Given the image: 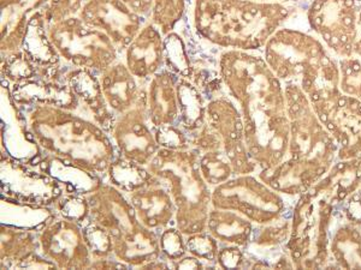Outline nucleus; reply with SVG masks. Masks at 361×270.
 Here are the masks:
<instances>
[{"label": "nucleus", "mask_w": 361, "mask_h": 270, "mask_svg": "<svg viewBox=\"0 0 361 270\" xmlns=\"http://www.w3.org/2000/svg\"><path fill=\"white\" fill-rule=\"evenodd\" d=\"M218 69L243 115L245 143L258 172L282 164L290 139L283 83L255 52L224 49Z\"/></svg>", "instance_id": "obj_1"}, {"label": "nucleus", "mask_w": 361, "mask_h": 270, "mask_svg": "<svg viewBox=\"0 0 361 270\" xmlns=\"http://www.w3.org/2000/svg\"><path fill=\"white\" fill-rule=\"evenodd\" d=\"M290 124V158L271 169L259 171L258 178L277 193H306L318 178L328 172L337 142L320 123L304 90L284 84Z\"/></svg>", "instance_id": "obj_2"}, {"label": "nucleus", "mask_w": 361, "mask_h": 270, "mask_svg": "<svg viewBox=\"0 0 361 270\" xmlns=\"http://www.w3.org/2000/svg\"><path fill=\"white\" fill-rule=\"evenodd\" d=\"M22 111L42 152L106 180L107 171L118 154L105 129L78 112L58 107L34 106Z\"/></svg>", "instance_id": "obj_3"}, {"label": "nucleus", "mask_w": 361, "mask_h": 270, "mask_svg": "<svg viewBox=\"0 0 361 270\" xmlns=\"http://www.w3.org/2000/svg\"><path fill=\"white\" fill-rule=\"evenodd\" d=\"M263 57L281 82L304 90L316 115L333 106L342 93L340 66L317 37L279 28L264 46Z\"/></svg>", "instance_id": "obj_4"}, {"label": "nucleus", "mask_w": 361, "mask_h": 270, "mask_svg": "<svg viewBox=\"0 0 361 270\" xmlns=\"http://www.w3.org/2000/svg\"><path fill=\"white\" fill-rule=\"evenodd\" d=\"M290 15L283 3L260 0H195L193 27L197 37L224 49L255 52Z\"/></svg>", "instance_id": "obj_5"}, {"label": "nucleus", "mask_w": 361, "mask_h": 270, "mask_svg": "<svg viewBox=\"0 0 361 270\" xmlns=\"http://www.w3.org/2000/svg\"><path fill=\"white\" fill-rule=\"evenodd\" d=\"M87 200L90 220L111 234L114 255L119 262L132 269H145L161 257L159 233L141 224L123 191L105 180L94 193L87 195Z\"/></svg>", "instance_id": "obj_6"}, {"label": "nucleus", "mask_w": 361, "mask_h": 270, "mask_svg": "<svg viewBox=\"0 0 361 270\" xmlns=\"http://www.w3.org/2000/svg\"><path fill=\"white\" fill-rule=\"evenodd\" d=\"M147 168L173 197L177 229L185 236L205 231L212 208V188L199 167V152L193 148L183 150L160 148Z\"/></svg>", "instance_id": "obj_7"}, {"label": "nucleus", "mask_w": 361, "mask_h": 270, "mask_svg": "<svg viewBox=\"0 0 361 270\" xmlns=\"http://www.w3.org/2000/svg\"><path fill=\"white\" fill-rule=\"evenodd\" d=\"M49 35L63 62L100 75L119 59L118 49L106 34L78 16L49 25Z\"/></svg>", "instance_id": "obj_8"}, {"label": "nucleus", "mask_w": 361, "mask_h": 270, "mask_svg": "<svg viewBox=\"0 0 361 270\" xmlns=\"http://www.w3.org/2000/svg\"><path fill=\"white\" fill-rule=\"evenodd\" d=\"M212 207L241 214L255 225H267L282 217L284 201L258 176L243 174L212 188Z\"/></svg>", "instance_id": "obj_9"}, {"label": "nucleus", "mask_w": 361, "mask_h": 270, "mask_svg": "<svg viewBox=\"0 0 361 270\" xmlns=\"http://www.w3.org/2000/svg\"><path fill=\"white\" fill-rule=\"evenodd\" d=\"M314 196L305 193L296 205L293 219V233L288 248L293 262L298 268H314L326 261V232L333 205L319 200L318 205Z\"/></svg>", "instance_id": "obj_10"}, {"label": "nucleus", "mask_w": 361, "mask_h": 270, "mask_svg": "<svg viewBox=\"0 0 361 270\" xmlns=\"http://www.w3.org/2000/svg\"><path fill=\"white\" fill-rule=\"evenodd\" d=\"M361 0H313L308 23L337 57L354 56L359 35Z\"/></svg>", "instance_id": "obj_11"}, {"label": "nucleus", "mask_w": 361, "mask_h": 270, "mask_svg": "<svg viewBox=\"0 0 361 270\" xmlns=\"http://www.w3.org/2000/svg\"><path fill=\"white\" fill-rule=\"evenodd\" d=\"M1 196L33 205L54 207L64 195L57 180L42 171L8 155L0 156Z\"/></svg>", "instance_id": "obj_12"}, {"label": "nucleus", "mask_w": 361, "mask_h": 270, "mask_svg": "<svg viewBox=\"0 0 361 270\" xmlns=\"http://www.w3.org/2000/svg\"><path fill=\"white\" fill-rule=\"evenodd\" d=\"M39 243L40 254L58 269H90L93 257L78 222L57 214L39 231Z\"/></svg>", "instance_id": "obj_13"}, {"label": "nucleus", "mask_w": 361, "mask_h": 270, "mask_svg": "<svg viewBox=\"0 0 361 270\" xmlns=\"http://www.w3.org/2000/svg\"><path fill=\"white\" fill-rule=\"evenodd\" d=\"M206 123L222 139L224 152L234 167L236 176L252 174L258 166L252 160L245 143V124L238 106L228 95H217L207 101Z\"/></svg>", "instance_id": "obj_14"}, {"label": "nucleus", "mask_w": 361, "mask_h": 270, "mask_svg": "<svg viewBox=\"0 0 361 270\" xmlns=\"http://www.w3.org/2000/svg\"><path fill=\"white\" fill-rule=\"evenodd\" d=\"M78 17L83 23L106 34L121 53L148 21L123 0H86Z\"/></svg>", "instance_id": "obj_15"}, {"label": "nucleus", "mask_w": 361, "mask_h": 270, "mask_svg": "<svg viewBox=\"0 0 361 270\" xmlns=\"http://www.w3.org/2000/svg\"><path fill=\"white\" fill-rule=\"evenodd\" d=\"M110 135L119 158L146 167L160 149L145 103L117 115Z\"/></svg>", "instance_id": "obj_16"}, {"label": "nucleus", "mask_w": 361, "mask_h": 270, "mask_svg": "<svg viewBox=\"0 0 361 270\" xmlns=\"http://www.w3.org/2000/svg\"><path fill=\"white\" fill-rule=\"evenodd\" d=\"M1 82V155L37 167L45 153L34 139L25 113L13 101L10 83Z\"/></svg>", "instance_id": "obj_17"}, {"label": "nucleus", "mask_w": 361, "mask_h": 270, "mask_svg": "<svg viewBox=\"0 0 361 270\" xmlns=\"http://www.w3.org/2000/svg\"><path fill=\"white\" fill-rule=\"evenodd\" d=\"M317 117L340 146L341 159H361L360 100L341 93L333 106Z\"/></svg>", "instance_id": "obj_18"}, {"label": "nucleus", "mask_w": 361, "mask_h": 270, "mask_svg": "<svg viewBox=\"0 0 361 270\" xmlns=\"http://www.w3.org/2000/svg\"><path fill=\"white\" fill-rule=\"evenodd\" d=\"M13 101L20 108L54 106L78 112L80 103L66 78H49L44 75L25 82L10 84Z\"/></svg>", "instance_id": "obj_19"}, {"label": "nucleus", "mask_w": 361, "mask_h": 270, "mask_svg": "<svg viewBox=\"0 0 361 270\" xmlns=\"http://www.w3.org/2000/svg\"><path fill=\"white\" fill-rule=\"evenodd\" d=\"M129 71L141 83H146L165 69L164 35L147 21L123 52Z\"/></svg>", "instance_id": "obj_20"}, {"label": "nucleus", "mask_w": 361, "mask_h": 270, "mask_svg": "<svg viewBox=\"0 0 361 270\" xmlns=\"http://www.w3.org/2000/svg\"><path fill=\"white\" fill-rule=\"evenodd\" d=\"M66 81L80 103L78 111L82 108L80 115L92 119L110 134L117 115L107 105L99 75L92 70L70 65L66 71Z\"/></svg>", "instance_id": "obj_21"}, {"label": "nucleus", "mask_w": 361, "mask_h": 270, "mask_svg": "<svg viewBox=\"0 0 361 270\" xmlns=\"http://www.w3.org/2000/svg\"><path fill=\"white\" fill-rule=\"evenodd\" d=\"M127 196L137 219L147 229L160 233L170 226H176V205L168 188L158 178Z\"/></svg>", "instance_id": "obj_22"}, {"label": "nucleus", "mask_w": 361, "mask_h": 270, "mask_svg": "<svg viewBox=\"0 0 361 270\" xmlns=\"http://www.w3.org/2000/svg\"><path fill=\"white\" fill-rule=\"evenodd\" d=\"M177 79L178 76L165 68L145 84V107L153 129L178 123Z\"/></svg>", "instance_id": "obj_23"}, {"label": "nucleus", "mask_w": 361, "mask_h": 270, "mask_svg": "<svg viewBox=\"0 0 361 270\" xmlns=\"http://www.w3.org/2000/svg\"><path fill=\"white\" fill-rule=\"evenodd\" d=\"M107 105L116 115L145 103V86L129 71L123 60H117L99 75Z\"/></svg>", "instance_id": "obj_24"}, {"label": "nucleus", "mask_w": 361, "mask_h": 270, "mask_svg": "<svg viewBox=\"0 0 361 270\" xmlns=\"http://www.w3.org/2000/svg\"><path fill=\"white\" fill-rule=\"evenodd\" d=\"M49 3V0H0L1 56L22 49L30 17Z\"/></svg>", "instance_id": "obj_25"}, {"label": "nucleus", "mask_w": 361, "mask_h": 270, "mask_svg": "<svg viewBox=\"0 0 361 270\" xmlns=\"http://www.w3.org/2000/svg\"><path fill=\"white\" fill-rule=\"evenodd\" d=\"M62 185L66 193L87 196L100 188L105 179L57 156L44 154L37 166Z\"/></svg>", "instance_id": "obj_26"}, {"label": "nucleus", "mask_w": 361, "mask_h": 270, "mask_svg": "<svg viewBox=\"0 0 361 270\" xmlns=\"http://www.w3.org/2000/svg\"><path fill=\"white\" fill-rule=\"evenodd\" d=\"M206 231L223 245H235L246 250L252 242L255 224L241 214L211 208L207 217Z\"/></svg>", "instance_id": "obj_27"}, {"label": "nucleus", "mask_w": 361, "mask_h": 270, "mask_svg": "<svg viewBox=\"0 0 361 270\" xmlns=\"http://www.w3.org/2000/svg\"><path fill=\"white\" fill-rule=\"evenodd\" d=\"M45 8L30 17L21 49L39 68L52 69L63 60L49 37Z\"/></svg>", "instance_id": "obj_28"}, {"label": "nucleus", "mask_w": 361, "mask_h": 270, "mask_svg": "<svg viewBox=\"0 0 361 270\" xmlns=\"http://www.w3.org/2000/svg\"><path fill=\"white\" fill-rule=\"evenodd\" d=\"M0 231V266L18 269L32 255L40 252L39 231L1 225Z\"/></svg>", "instance_id": "obj_29"}, {"label": "nucleus", "mask_w": 361, "mask_h": 270, "mask_svg": "<svg viewBox=\"0 0 361 270\" xmlns=\"http://www.w3.org/2000/svg\"><path fill=\"white\" fill-rule=\"evenodd\" d=\"M57 215L54 207L33 205L1 196L0 225L40 231Z\"/></svg>", "instance_id": "obj_30"}, {"label": "nucleus", "mask_w": 361, "mask_h": 270, "mask_svg": "<svg viewBox=\"0 0 361 270\" xmlns=\"http://www.w3.org/2000/svg\"><path fill=\"white\" fill-rule=\"evenodd\" d=\"M177 94L180 107L178 124L193 135L206 124L207 98L192 81L183 77L177 79Z\"/></svg>", "instance_id": "obj_31"}, {"label": "nucleus", "mask_w": 361, "mask_h": 270, "mask_svg": "<svg viewBox=\"0 0 361 270\" xmlns=\"http://www.w3.org/2000/svg\"><path fill=\"white\" fill-rule=\"evenodd\" d=\"M157 179L146 166L117 156L107 171L106 181L123 191L126 195L134 193L145 185Z\"/></svg>", "instance_id": "obj_32"}, {"label": "nucleus", "mask_w": 361, "mask_h": 270, "mask_svg": "<svg viewBox=\"0 0 361 270\" xmlns=\"http://www.w3.org/2000/svg\"><path fill=\"white\" fill-rule=\"evenodd\" d=\"M165 68L178 77L190 79L193 75V59L185 37L176 30L164 37Z\"/></svg>", "instance_id": "obj_33"}, {"label": "nucleus", "mask_w": 361, "mask_h": 270, "mask_svg": "<svg viewBox=\"0 0 361 270\" xmlns=\"http://www.w3.org/2000/svg\"><path fill=\"white\" fill-rule=\"evenodd\" d=\"M0 71L1 79H5L10 84H16L42 76L45 69L39 68L22 49H20L13 53L1 56Z\"/></svg>", "instance_id": "obj_34"}, {"label": "nucleus", "mask_w": 361, "mask_h": 270, "mask_svg": "<svg viewBox=\"0 0 361 270\" xmlns=\"http://www.w3.org/2000/svg\"><path fill=\"white\" fill-rule=\"evenodd\" d=\"M199 167L206 183L212 188L236 176L224 150L199 153Z\"/></svg>", "instance_id": "obj_35"}, {"label": "nucleus", "mask_w": 361, "mask_h": 270, "mask_svg": "<svg viewBox=\"0 0 361 270\" xmlns=\"http://www.w3.org/2000/svg\"><path fill=\"white\" fill-rule=\"evenodd\" d=\"M185 0H153L149 20L163 35L173 32L185 17Z\"/></svg>", "instance_id": "obj_36"}, {"label": "nucleus", "mask_w": 361, "mask_h": 270, "mask_svg": "<svg viewBox=\"0 0 361 270\" xmlns=\"http://www.w3.org/2000/svg\"><path fill=\"white\" fill-rule=\"evenodd\" d=\"M83 233L90 246L93 261L115 257L111 234L109 233L107 229L90 219V221L83 225Z\"/></svg>", "instance_id": "obj_37"}, {"label": "nucleus", "mask_w": 361, "mask_h": 270, "mask_svg": "<svg viewBox=\"0 0 361 270\" xmlns=\"http://www.w3.org/2000/svg\"><path fill=\"white\" fill-rule=\"evenodd\" d=\"M185 246L189 255L202 259L209 268H217L216 259L219 251V243L206 229L199 233L185 236Z\"/></svg>", "instance_id": "obj_38"}, {"label": "nucleus", "mask_w": 361, "mask_h": 270, "mask_svg": "<svg viewBox=\"0 0 361 270\" xmlns=\"http://www.w3.org/2000/svg\"><path fill=\"white\" fill-rule=\"evenodd\" d=\"M338 66L341 91L361 101V58H341Z\"/></svg>", "instance_id": "obj_39"}, {"label": "nucleus", "mask_w": 361, "mask_h": 270, "mask_svg": "<svg viewBox=\"0 0 361 270\" xmlns=\"http://www.w3.org/2000/svg\"><path fill=\"white\" fill-rule=\"evenodd\" d=\"M54 209L58 215L71 219L80 225H86L90 219V202L87 196L66 193L56 203Z\"/></svg>", "instance_id": "obj_40"}, {"label": "nucleus", "mask_w": 361, "mask_h": 270, "mask_svg": "<svg viewBox=\"0 0 361 270\" xmlns=\"http://www.w3.org/2000/svg\"><path fill=\"white\" fill-rule=\"evenodd\" d=\"M159 246L161 257L168 261L169 266L188 254L185 236L176 226H170L160 232Z\"/></svg>", "instance_id": "obj_41"}, {"label": "nucleus", "mask_w": 361, "mask_h": 270, "mask_svg": "<svg viewBox=\"0 0 361 270\" xmlns=\"http://www.w3.org/2000/svg\"><path fill=\"white\" fill-rule=\"evenodd\" d=\"M154 136L160 148L183 150L192 148V136L180 124L154 127Z\"/></svg>", "instance_id": "obj_42"}, {"label": "nucleus", "mask_w": 361, "mask_h": 270, "mask_svg": "<svg viewBox=\"0 0 361 270\" xmlns=\"http://www.w3.org/2000/svg\"><path fill=\"white\" fill-rule=\"evenodd\" d=\"M86 0H49L46 6L45 15L47 23H56L69 17L78 16Z\"/></svg>", "instance_id": "obj_43"}, {"label": "nucleus", "mask_w": 361, "mask_h": 270, "mask_svg": "<svg viewBox=\"0 0 361 270\" xmlns=\"http://www.w3.org/2000/svg\"><path fill=\"white\" fill-rule=\"evenodd\" d=\"M247 254L245 249L235 245L219 244L216 266L219 269H238L246 266Z\"/></svg>", "instance_id": "obj_44"}, {"label": "nucleus", "mask_w": 361, "mask_h": 270, "mask_svg": "<svg viewBox=\"0 0 361 270\" xmlns=\"http://www.w3.org/2000/svg\"><path fill=\"white\" fill-rule=\"evenodd\" d=\"M207 268L209 266L205 262H202V259L189 254L170 264V269H207Z\"/></svg>", "instance_id": "obj_45"}, {"label": "nucleus", "mask_w": 361, "mask_h": 270, "mask_svg": "<svg viewBox=\"0 0 361 270\" xmlns=\"http://www.w3.org/2000/svg\"><path fill=\"white\" fill-rule=\"evenodd\" d=\"M123 1L136 13L145 17L146 20H149L152 13L153 0H123Z\"/></svg>", "instance_id": "obj_46"}, {"label": "nucleus", "mask_w": 361, "mask_h": 270, "mask_svg": "<svg viewBox=\"0 0 361 270\" xmlns=\"http://www.w3.org/2000/svg\"><path fill=\"white\" fill-rule=\"evenodd\" d=\"M354 56L361 58V29L360 32H359V35H357V42L354 45Z\"/></svg>", "instance_id": "obj_47"}, {"label": "nucleus", "mask_w": 361, "mask_h": 270, "mask_svg": "<svg viewBox=\"0 0 361 270\" xmlns=\"http://www.w3.org/2000/svg\"><path fill=\"white\" fill-rule=\"evenodd\" d=\"M260 1H275V3H282L284 0H260Z\"/></svg>", "instance_id": "obj_48"}, {"label": "nucleus", "mask_w": 361, "mask_h": 270, "mask_svg": "<svg viewBox=\"0 0 361 270\" xmlns=\"http://www.w3.org/2000/svg\"><path fill=\"white\" fill-rule=\"evenodd\" d=\"M214 1H222V0H214Z\"/></svg>", "instance_id": "obj_49"}]
</instances>
